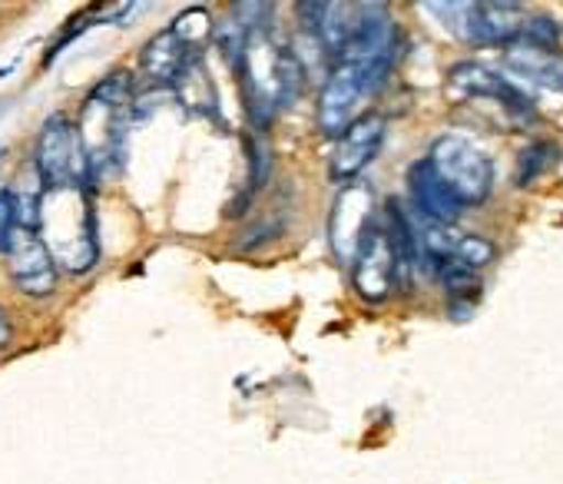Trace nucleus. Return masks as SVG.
<instances>
[{"label":"nucleus","mask_w":563,"mask_h":484,"mask_svg":"<svg viewBox=\"0 0 563 484\" xmlns=\"http://www.w3.org/2000/svg\"><path fill=\"white\" fill-rule=\"evenodd\" d=\"M428 163L467 206H481L494 189L490 156L464 133H441L428 150Z\"/></svg>","instance_id":"4"},{"label":"nucleus","mask_w":563,"mask_h":484,"mask_svg":"<svg viewBox=\"0 0 563 484\" xmlns=\"http://www.w3.org/2000/svg\"><path fill=\"white\" fill-rule=\"evenodd\" d=\"M4 256H8L11 279H14V286L21 293H27V296H51L54 293V286H57V260L47 250V242L41 239L37 229L18 226Z\"/></svg>","instance_id":"9"},{"label":"nucleus","mask_w":563,"mask_h":484,"mask_svg":"<svg viewBox=\"0 0 563 484\" xmlns=\"http://www.w3.org/2000/svg\"><path fill=\"white\" fill-rule=\"evenodd\" d=\"M18 196L11 189H0V253L8 250V242L18 229Z\"/></svg>","instance_id":"19"},{"label":"nucleus","mask_w":563,"mask_h":484,"mask_svg":"<svg viewBox=\"0 0 563 484\" xmlns=\"http://www.w3.org/2000/svg\"><path fill=\"white\" fill-rule=\"evenodd\" d=\"M408 196L418 206V212L438 226H454L461 219V212L467 209V202L438 176V169L428 163V156L408 166Z\"/></svg>","instance_id":"12"},{"label":"nucleus","mask_w":563,"mask_h":484,"mask_svg":"<svg viewBox=\"0 0 563 484\" xmlns=\"http://www.w3.org/2000/svg\"><path fill=\"white\" fill-rule=\"evenodd\" d=\"M199 57H202V54L192 51V47H186V44L176 37V31L169 28V31L156 34V37L146 44L140 64H143V70H146L153 80H159V84H179V77H183Z\"/></svg>","instance_id":"14"},{"label":"nucleus","mask_w":563,"mask_h":484,"mask_svg":"<svg viewBox=\"0 0 563 484\" xmlns=\"http://www.w3.org/2000/svg\"><path fill=\"white\" fill-rule=\"evenodd\" d=\"M418 235L411 232L405 212L395 199L368 226L362 246L352 263V286L365 302H385L398 283H408L411 266L418 263Z\"/></svg>","instance_id":"1"},{"label":"nucleus","mask_w":563,"mask_h":484,"mask_svg":"<svg viewBox=\"0 0 563 484\" xmlns=\"http://www.w3.org/2000/svg\"><path fill=\"white\" fill-rule=\"evenodd\" d=\"M448 97L454 103H464V100H497L504 110L510 113H530L533 103L514 87L507 84L500 74H494L490 67L477 64V61H461L448 70Z\"/></svg>","instance_id":"10"},{"label":"nucleus","mask_w":563,"mask_h":484,"mask_svg":"<svg viewBox=\"0 0 563 484\" xmlns=\"http://www.w3.org/2000/svg\"><path fill=\"white\" fill-rule=\"evenodd\" d=\"M368 90H375V80L362 61H352V57L335 61L319 97V133L329 140H339L352 127V113Z\"/></svg>","instance_id":"5"},{"label":"nucleus","mask_w":563,"mask_h":484,"mask_svg":"<svg viewBox=\"0 0 563 484\" xmlns=\"http://www.w3.org/2000/svg\"><path fill=\"white\" fill-rule=\"evenodd\" d=\"M375 193L365 183H349L339 196L335 206L329 212V246L335 253V260H342L345 266L355 263V253L362 246V239L368 232V226L375 222Z\"/></svg>","instance_id":"8"},{"label":"nucleus","mask_w":563,"mask_h":484,"mask_svg":"<svg viewBox=\"0 0 563 484\" xmlns=\"http://www.w3.org/2000/svg\"><path fill=\"white\" fill-rule=\"evenodd\" d=\"M130 100H133V80L126 74H113L107 77L84 107L80 117V143L90 163V176H103L107 169H113L123 156V143H126V113H130Z\"/></svg>","instance_id":"3"},{"label":"nucleus","mask_w":563,"mask_h":484,"mask_svg":"<svg viewBox=\"0 0 563 484\" xmlns=\"http://www.w3.org/2000/svg\"><path fill=\"white\" fill-rule=\"evenodd\" d=\"M504 70L523 84L563 94V51L560 47H540L530 41H517L504 51Z\"/></svg>","instance_id":"13"},{"label":"nucleus","mask_w":563,"mask_h":484,"mask_svg":"<svg viewBox=\"0 0 563 484\" xmlns=\"http://www.w3.org/2000/svg\"><path fill=\"white\" fill-rule=\"evenodd\" d=\"M454 21L448 24L457 37L481 47H510L523 37L527 11L520 4H444Z\"/></svg>","instance_id":"7"},{"label":"nucleus","mask_w":563,"mask_h":484,"mask_svg":"<svg viewBox=\"0 0 563 484\" xmlns=\"http://www.w3.org/2000/svg\"><path fill=\"white\" fill-rule=\"evenodd\" d=\"M556 156H560L556 143H550V140L530 143V146L520 153V160H517V186H530L533 179H540V176L556 163Z\"/></svg>","instance_id":"17"},{"label":"nucleus","mask_w":563,"mask_h":484,"mask_svg":"<svg viewBox=\"0 0 563 484\" xmlns=\"http://www.w3.org/2000/svg\"><path fill=\"white\" fill-rule=\"evenodd\" d=\"M37 232L64 270L87 273L100 256L90 186H44Z\"/></svg>","instance_id":"2"},{"label":"nucleus","mask_w":563,"mask_h":484,"mask_svg":"<svg viewBox=\"0 0 563 484\" xmlns=\"http://www.w3.org/2000/svg\"><path fill=\"white\" fill-rule=\"evenodd\" d=\"M37 173L44 186H90V163L80 130L64 117H51L37 143Z\"/></svg>","instance_id":"6"},{"label":"nucleus","mask_w":563,"mask_h":484,"mask_svg":"<svg viewBox=\"0 0 563 484\" xmlns=\"http://www.w3.org/2000/svg\"><path fill=\"white\" fill-rule=\"evenodd\" d=\"M385 143V117L382 113H362L352 120V127L339 136L335 153H332V179L339 183H355V176L378 156Z\"/></svg>","instance_id":"11"},{"label":"nucleus","mask_w":563,"mask_h":484,"mask_svg":"<svg viewBox=\"0 0 563 484\" xmlns=\"http://www.w3.org/2000/svg\"><path fill=\"white\" fill-rule=\"evenodd\" d=\"M434 276H438V283L444 286V293L451 299V319L454 316L467 319L474 312L477 299H481V276H477V270H467L461 263H441L434 270Z\"/></svg>","instance_id":"15"},{"label":"nucleus","mask_w":563,"mask_h":484,"mask_svg":"<svg viewBox=\"0 0 563 484\" xmlns=\"http://www.w3.org/2000/svg\"><path fill=\"white\" fill-rule=\"evenodd\" d=\"M494 260H497V246L487 235H474V232L457 229V235L451 242V253H448V263H461L467 270H484Z\"/></svg>","instance_id":"16"},{"label":"nucleus","mask_w":563,"mask_h":484,"mask_svg":"<svg viewBox=\"0 0 563 484\" xmlns=\"http://www.w3.org/2000/svg\"><path fill=\"white\" fill-rule=\"evenodd\" d=\"M173 31H176V37H179L186 47H192V51H199V54H202V44H209V41L216 37V24H212V18H209L202 8H192V11L179 14V18L173 21Z\"/></svg>","instance_id":"18"}]
</instances>
